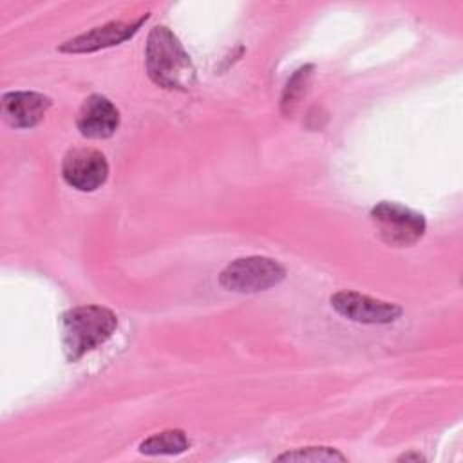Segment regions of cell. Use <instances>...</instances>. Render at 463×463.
Listing matches in <instances>:
<instances>
[{
    "label": "cell",
    "instance_id": "6da1fadb",
    "mask_svg": "<svg viewBox=\"0 0 463 463\" xmlns=\"http://www.w3.org/2000/svg\"><path fill=\"white\" fill-rule=\"evenodd\" d=\"M145 65L150 80L163 89L186 90L195 83V67L179 38L165 25L148 33Z\"/></svg>",
    "mask_w": 463,
    "mask_h": 463
},
{
    "label": "cell",
    "instance_id": "7a4b0ae2",
    "mask_svg": "<svg viewBox=\"0 0 463 463\" xmlns=\"http://www.w3.org/2000/svg\"><path fill=\"white\" fill-rule=\"evenodd\" d=\"M116 315L96 304L67 309L60 318V336L63 354L69 362H78L92 349L103 345L116 331Z\"/></svg>",
    "mask_w": 463,
    "mask_h": 463
},
{
    "label": "cell",
    "instance_id": "3957f363",
    "mask_svg": "<svg viewBox=\"0 0 463 463\" xmlns=\"http://www.w3.org/2000/svg\"><path fill=\"white\" fill-rule=\"evenodd\" d=\"M371 222L382 242L392 248H407L418 242L427 228L425 217L400 203L382 201L371 208Z\"/></svg>",
    "mask_w": 463,
    "mask_h": 463
},
{
    "label": "cell",
    "instance_id": "277c9868",
    "mask_svg": "<svg viewBox=\"0 0 463 463\" xmlns=\"http://www.w3.org/2000/svg\"><path fill=\"white\" fill-rule=\"evenodd\" d=\"M284 277L286 269L275 259L250 255L232 260L219 273V284L235 293H259L279 286Z\"/></svg>",
    "mask_w": 463,
    "mask_h": 463
},
{
    "label": "cell",
    "instance_id": "5b68a950",
    "mask_svg": "<svg viewBox=\"0 0 463 463\" xmlns=\"http://www.w3.org/2000/svg\"><path fill=\"white\" fill-rule=\"evenodd\" d=\"M329 302L340 317L358 324H391L402 315V307L394 302L373 298L349 289L336 291L331 295Z\"/></svg>",
    "mask_w": 463,
    "mask_h": 463
},
{
    "label": "cell",
    "instance_id": "8992f818",
    "mask_svg": "<svg viewBox=\"0 0 463 463\" xmlns=\"http://www.w3.org/2000/svg\"><path fill=\"white\" fill-rule=\"evenodd\" d=\"M65 183L80 192H94L109 177L107 157L96 148H74L61 163Z\"/></svg>",
    "mask_w": 463,
    "mask_h": 463
},
{
    "label": "cell",
    "instance_id": "52a82bcc",
    "mask_svg": "<svg viewBox=\"0 0 463 463\" xmlns=\"http://www.w3.org/2000/svg\"><path fill=\"white\" fill-rule=\"evenodd\" d=\"M146 18L148 14H143L136 22H109L63 42L58 49L61 52H94L105 47L119 45L121 42L132 38L143 25V22H146Z\"/></svg>",
    "mask_w": 463,
    "mask_h": 463
},
{
    "label": "cell",
    "instance_id": "ba28073f",
    "mask_svg": "<svg viewBox=\"0 0 463 463\" xmlns=\"http://www.w3.org/2000/svg\"><path fill=\"white\" fill-rule=\"evenodd\" d=\"M76 127L81 136L90 139L110 137L119 127V110L109 98L90 94L80 107Z\"/></svg>",
    "mask_w": 463,
    "mask_h": 463
},
{
    "label": "cell",
    "instance_id": "9c48e42d",
    "mask_svg": "<svg viewBox=\"0 0 463 463\" xmlns=\"http://www.w3.org/2000/svg\"><path fill=\"white\" fill-rule=\"evenodd\" d=\"M51 105V98L40 92L13 90L2 96V116L14 128H33L45 118Z\"/></svg>",
    "mask_w": 463,
    "mask_h": 463
},
{
    "label": "cell",
    "instance_id": "30bf717a",
    "mask_svg": "<svg viewBox=\"0 0 463 463\" xmlns=\"http://www.w3.org/2000/svg\"><path fill=\"white\" fill-rule=\"evenodd\" d=\"M190 449V439L179 429L156 432L139 443V452L146 456H175Z\"/></svg>",
    "mask_w": 463,
    "mask_h": 463
},
{
    "label": "cell",
    "instance_id": "8fae6325",
    "mask_svg": "<svg viewBox=\"0 0 463 463\" xmlns=\"http://www.w3.org/2000/svg\"><path fill=\"white\" fill-rule=\"evenodd\" d=\"M313 74V65H304L293 72V76L288 80L282 98H280V110L282 114H291L298 103V99L304 96L306 87L309 83V78Z\"/></svg>",
    "mask_w": 463,
    "mask_h": 463
},
{
    "label": "cell",
    "instance_id": "7c38bea8",
    "mask_svg": "<svg viewBox=\"0 0 463 463\" xmlns=\"http://www.w3.org/2000/svg\"><path fill=\"white\" fill-rule=\"evenodd\" d=\"M277 461H347V458L338 452L336 449L331 447H304V449H295V450H288L280 456L275 458Z\"/></svg>",
    "mask_w": 463,
    "mask_h": 463
},
{
    "label": "cell",
    "instance_id": "4fadbf2b",
    "mask_svg": "<svg viewBox=\"0 0 463 463\" xmlns=\"http://www.w3.org/2000/svg\"><path fill=\"white\" fill-rule=\"evenodd\" d=\"M425 458L420 452H407L398 458V461H423Z\"/></svg>",
    "mask_w": 463,
    "mask_h": 463
}]
</instances>
